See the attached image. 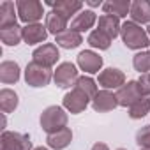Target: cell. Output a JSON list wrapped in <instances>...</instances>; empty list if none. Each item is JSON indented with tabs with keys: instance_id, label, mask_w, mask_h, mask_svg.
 I'll use <instances>...</instances> for the list:
<instances>
[{
	"instance_id": "9c48e42d",
	"label": "cell",
	"mask_w": 150,
	"mask_h": 150,
	"mask_svg": "<svg viewBox=\"0 0 150 150\" xmlns=\"http://www.w3.org/2000/svg\"><path fill=\"white\" fill-rule=\"evenodd\" d=\"M97 83L103 87V90H110V88H120L125 85V74L120 71V69H115V67H108L104 71L99 72V78H97Z\"/></svg>"
},
{
	"instance_id": "7a4b0ae2",
	"label": "cell",
	"mask_w": 150,
	"mask_h": 150,
	"mask_svg": "<svg viewBox=\"0 0 150 150\" xmlns=\"http://www.w3.org/2000/svg\"><path fill=\"white\" fill-rule=\"evenodd\" d=\"M41 127L48 134H53L67 127V113L60 106H48L41 115Z\"/></svg>"
},
{
	"instance_id": "d6a6232c",
	"label": "cell",
	"mask_w": 150,
	"mask_h": 150,
	"mask_svg": "<svg viewBox=\"0 0 150 150\" xmlns=\"http://www.w3.org/2000/svg\"><path fill=\"white\" fill-rule=\"evenodd\" d=\"M90 7H99V6H103L101 2H97V0H88V2H87Z\"/></svg>"
},
{
	"instance_id": "d590c367",
	"label": "cell",
	"mask_w": 150,
	"mask_h": 150,
	"mask_svg": "<svg viewBox=\"0 0 150 150\" xmlns=\"http://www.w3.org/2000/svg\"><path fill=\"white\" fill-rule=\"evenodd\" d=\"M139 150H150V148H139Z\"/></svg>"
},
{
	"instance_id": "ffe728a7",
	"label": "cell",
	"mask_w": 150,
	"mask_h": 150,
	"mask_svg": "<svg viewBox=\"0 0 150 150\" xmlns=\"http://www.w3.org/2000/svg\"><path fill=\"white\" fill-rule=\"evenodd\" d=\"M46 141H48V145L51 148L62 150V148L69 146V143L72 141V131L69 127H64V129H60V131H57L53 134H48V139Z\"/></svg>"
},
{
	"instance_id": "52a82bcc",
	"label": "cell",
	"mask_w": 150,
	"mask_h": 150,
	"mask_svg": "<svg viewBox=\"0 0 150 150\" xmlns=\"http://www.w3.org/2000/svg\"><path fill=\"white\" fill-rule=\"evenodd\" d=\"M90 101H92V99H90L85 92H81V90L76 88V87H72V90L64 96V108H65L67 111H71L72 115H78V113H81V111L88 106Z\"/></svg>"
},
{
	"instance_id": "603a6c76",
	"label": "cell",
	"mask_w": 150,
	"mask_h": 150,
	"mask_svg": "<svg viewBox=\"0 0 150 150\" xmlns=\"http://www.w3.org/2000/svg\"><path fill=\"white\" fill-rule=\"evenodd\" d=\"M16 4L9 2V0H6V2L0 4V28H7V27H14L18 25L16 23V11H14Z\"/></svg>"
},
{
	"instance_id": "8992f818",
	"label": "cell",
	"mask_w": 150,
	"mask_h": 150,
	"mask_svg": "<svg viewBox=\"0 0 150 150\" xmlns=\"http://www.w3.org/2000/svg\"><path fill=\"white\" fill-rule=\"evenodd\" d=\"M78 78H80L78 76V69H76V65L71 64V62L60 64L57 67V71L53 72V81L60 88H71V87H74L76 81H78Z\"/></svg>"
},
{
	"instance_id": "7402d4cb",
	"label": "cell",
	"mask_w": 150,
	"mask_h": 150,
	"mask_svg": "<svg viewBox=\"0 0 150 150\" xmlns=\"http://www.w3.org/2000/svg\"><path fill=\"white\" fill-rule=\"evenodd\" d=\"M67 18H64L62 14H58V13H55V11H50L48 14H46V28H48V32H51V34H55V35H58V34H62V32H65V28H67Z\"/></svg>"
},
{
	"instance_id": "d4e9b609",
	"label": "cell",
	"mask_w": 150,
	"mask_h": 150,
	"mask_svg": "<svg viewBox=\"0 0 150 150\" xmlns=\"http://www.w3.org/2000/svg\"><path fill=\"white\" fill-rule=\"evenodd\" d=\"M18 108V94L11 88H4L0 90V110L2 113H11Z\"/></svg>"
},
{
	"instance_id": "e575fe53",
	"label": "cell",
	"mask_w": 150,
	"mask_h": 150,
	"mask_svg": "<svg viewBox=\"0 0 150 150\" xmlns=\"http://www.w3.org/2000/svg\"><path fill=\"white\" fill-rule=\"evenodd\" d=\"M146 34H148V37H150V25H148V28H146Z\"/></svg>"
},
{
	"instance_id": "277c9868",
	"label": "cell",
	"mask_w": 150,
	"mask_h": 150,
	"mask_svg": "<svg viewBox=\"0 0 150 150\" xmlns=\"http://www.w3.org/2000/svg\"><path fill=\"white\" fill-rule=\"evenodd\" d=\"M16 11L21 21H25L27 25L30 23H39V20L44 14L42 4L37 0H18L16 2Z\"/></svg>"
},
{
	"instance_id": "f546056e",
	"label": "cell",
	"mask_w": 150,
	"mask_h": 150,
	"mask_svg": "<svg viewBox=\"0 0 150 150\" xmlns=\"http://www.w3.org/2000/svg\"><path fill=\"white\" fill-rule=\"evenodd\" d=\"M136 143L139 148H150V125H145L136 132Z\"/></svg>"
},
{
	"instance_id": "5bb4252c",
	"label": "cell",
	"mask_w": 150,
	"mask_h": 150,
	"mask_svg": "<svg viewBox=\"0 0 150 150\" xmlns=\"http://www.w3.org/2000/svg\"><path fill=\"white\" fill-rule=\"evenodd\" d=\"M48 37V28L46 25H41V23H30V25H25L23 27V41L27 44H39V42H44Z\"/></svg>"
},
{
	"instance_id": "9a60e30c",
	"label": "cell",
	"mask_w": 150,
	"mask_h": 150,
	"mask_svg": "<svg viewBox=\"0 0 150 150\" xmlns=\"http://www.w3.org/2000/svg\"><path fill=\"white\" fill-rule=\"evenodd\" d=\"M129 16H131V21L138 25L150 23V2L148 0H136V2H132Z\"/></svg>"
},
{
	"instance_id": "4dcf8cb0",
	"label": "cell",
	"mask_w": 150,
	"mask_h": 150,
	"mask_svg": "<svg viewBox=\"0 0 150 150\" xmlns=\"http://www.w3.org/2000/svg\"><path fill=\"white\" fill-rule=\"evenodd\" d=\"M138 85H139L143 96H145V97H150V72L141 74L139 80H138Z\"/></svg>"
},
{
	"instance_id": "6da1fadb",
	"label": "cell",
	"mask_w": 150,
	"mask_h": 150,
	"mask_svg": "<svg viewBox=\"0 0 150 150\" xmlns=\"http://www.w3.org/2000/svg\"><path fill=\"white\" fill-rule=\"evenodd\" d=\"M120 35H122L124 44L129 50H145L150 44V37L146 30L141 28V25L134 21H125L120 28Z\"/></svg>"
},
{
	"instance_id": "f1b7e54d",
	"label": "cell",
	"mask_w": 150,
	"mask_h": 150,
	"mask_svg": "<svg viewBox=\"0 0 150 150\" xmlns=\"http://www.w3.org/2000/svg\"><path fill=\"white\" fill-rule=\"evenodd\" d=\"M132 65H134V69L139 71L141 74L150 72V51L145 50V51L136 53L134 58H132Z\"/></svg>"
},
{
	"instance_id": "44dd1931",
	"label": "cell",
	"mask_w": 150,
	"mask_h": 150,
	"mask_svg": "<svg viewBox=\"0 0 150 150\" xmlns=\"http://www.w3.org/2000/svg\"><path fill=\"white\" fill-rule=\"evenodd\" d=\"M55 42H57V46H60V48L72 50V48H78V46L83 42V39H81V34H78V32H74V30L69 28V30H65V32L55 35Z\"/></svg>"
},
{
	"instance_id": "4fadbf2b",
	"label": "cell",
	"mask_w": 150,
	"mask_h": 150,
	"mask_svg": "<svg viewBox=\"0 0 150 150\" xmlns=\"http://www.w3.org/2000/svg\"><path fill=\"white\" fill-rule=\"evenodd\" d=\"M46 6H50L51 11H55L69 20L72 14L81 13L83 2H78V0H57V2H46Z\"/></svg>"
},
{
	"instance_id": "8d00e7d4",
	"label": "cell",
	"mask_w": 150,
	"mask_h": 150,
	"mask_svg": "<svg viewBox=\"0 0 150 150\" xmlns=\"http://www.w3.org/2000/svg\"><path fill=\"white\" fill-rule=\"evenodd\" d=\"M117 150H125V148H117Z\"/></svg>"
},
{
	"instance_id": "484cf974",
	"label": "cell",
	"mask_w": 150,
	"mask_h": 150,
	"mask_svg": "<svg viewBox=\"0 0 150 150\" xmlns=\"http://www.w3.org/2000/svg\"><path fill=\"white\" fill-rule=\"evenodd\" d=\"M87 41H88V44L92 48H99V50H108L110 44H111V39L106 34H103L101 30H97V28L90 32V35H88Z\"/></svg>"
},
{
	"instance_id": "836d02e7",
	"label": "cell",
	"mask_w": 150,
	"mask_h": 150,
	"mask_svg": "<svg viewBox=\"0 0 150 150\" xmlns=\"http://www.w3.org/2000/svg\"><path fill=\"white\" fill-rule=\"evenodd\" d=\"M34 150H48V148H44V146H37V148H34Z\"/></svg>"
},
{
	"instance_id": "7c38bea8",
	"label": "cell",
	"mask_w": 150,
	"mask_h": 150,
	"mask_svg": "<svg viewBox=\"0 0 150 150\" xmlns=\"http://www.w3.org/2000/svg\"><path fill=\"white\" fill-rule=\"evenodd\" d=\"M78 65H80L81 71H85L88 74H96L103 67V58L97 53H94L90 50H85L78 55Z\"/></svg>"
},
{
	"instance_id": "3957f363",
	"label": "cell",
	"mask_w": 150,
	"mask_h": 150,
	"mask_svg": "<svg viewBox=\"0 0 150 150\" xmlns=\"http://www.w3.org/2000/svg\"><path fill=\"white\" fill-rule=\"evenodd\" d=\"M53 80V72L51 69L41 65V64H35L34 60L27 65L25 69V81L27 85L34 87V88H41V87H46L50 81Z\"/></svg>"
},
{
	"instance_id": "2e32d148",
	"label": "cell",
	"mask_w": 150,
	"mask_h": 150,
	"mask_svg": "<svg viewBox=\"0 0 150 150\" xmlns=\"http://www.w3.org/2000/svg\"><path fill=\"white\" fill-rule=\"evenodd\" d=\"M120 18L117 16H110V14H103L97 21V30H101L103 34H106L110 39H115L120 34Z\"/></svg>"
},
{
	"instance_id": "ba28073f",
	"label": "cell",
	"mask_w": 150,
	"mask_h": 150,
	"mask_svg": "<svg viewBox=\"0 0 150 150\" xmlns=\"http://www.w3.org/2000/svg\"><path fill=\"white\" fill-rule=\"evenodd\" d=\"M143 92L138 85V81H127L124 87H120L117 90V101H118V106H124V108H131L134 103H138L139 99H143Z\"/></svg>"
},
{
	"instance_id": "d6986e66",
	"label": "cell",
	"mask_w": 150,
	"mask_h": 150,
	"mask_svg": "<svg viewBox=\"0 0 150 150\" xmlns=\"http://www.w3.org/2000/svg\"><path fill=\"white\" fill-rule=\"evenodd\" d=\"M20 65L13 60H6L0 64V81L6 83V85H11V83H16L20 80Z\"/></svg>"
},
{
	"instance_id": "cb8c5ba5",
	"label": "cell",
	"mask_w": 150,
	"mask_h": 150,
	"mask_svg": "<svg viewBox=\"0 0 150 150\" xmlns=\"http://www.w3.org/2000/svg\"><path fill=\"white\" fill-rule=\"evenodd\" d=\"M0 39L7 46H16L23 41V27H7V28H0Z\"/></svg>"
},
{
	"instance_id": "ac0fdd59",
	"label": "cell",
	"mask_w": 150,
	"mask_h": 150,
	"mask_svg": "<svg viewBox=\"0 0 150 150\" xmlns=\"http://www.w3.org/2000/svg\"><path fill=\"white\" fill-rule=\"evenodd\" d=\"M131 4L132 2H129V0H108V2L103 4V11L104 14L124 18L131 13Z\"/></svg>"
},
{
	"instance_id": "30bf717a",
	"label": "cell",
	"mask_w": 150,
	"mask_h": 150,
	"mask_svg": "<svg viewBox=\"0 0 150 150\" xmlns=\"http://www.w3.org/2000/svg\"><path fill=\"white\" fill-rule=\"evenodd\" d=\"M32 57H34V62H35V64H41V65H44V67L51 69V67L57 64V60L60 58V53H58L57 44L46 42V44L39 46L37 50H34Z\"/></svg>"
},
{
	"instance_id": "83f0119b",
	"label": "cell",
	"mask_w": 150,
	"mask_h": 150,
	"mask_svg": "<svg viewBox=\"0 0 150 150\" xmlns=\"http://www.w3.org/2000/svg\"><path fill=\"white\" fill-rule=\"evenodd\" d=\"M74 87H76V88H80L81 92H85V94H87L90 99H94V97H96V94L99 92V90H97V85H96V81H94L90 76H80Z\"/></svg>"
},
{
	"instance_id": "5b68a950",
	"label": "cell",
	"mask_w": 150,
	"mask_h": 150,
	"mask_svg": "<svg viewBox=\"0 0 150 150\" xmlns=\"http://www.w3.org/2000/svg\"><path fill=\"white\" fill-rule=\"evenodd\" d=\"M0 150H32V141L28 134L4 131L0 136Z\"/></svg>"
},
{
	"instance_id": "4316f807",
	"label": "cell",
	"mask_w": 150,
	"mask_h": 150,
	"mask_svg": "<svg viewBox=\"0 0 150 150\" xmlns=\"http://www.w3.org/2000/svg\"><path fill=\"white\" fill-rule=\"evenodd\" d=\"M150 111V97H143L139 99L138 103H134L131 108H129V117L131 118H143L146 113Z\"/></svg>"
},
{
	"instance_id": "1f68e13d",
	"label": "cell",
	"mask_w": 150,
	"mask_h": 150,
	"mask_svg": "<svg viewBox=\"0 0 150 150\" xmlns=\"http://www.w3.org/2000/svg\"><path fill=\"white\" fill-rule=\"evenodd\" d=\"M90 150H110V148H108V145H106V143H96Z\"/></svg>"
},
{
	"instance_id": "8fae6325",
	"label": "cell",
	"mask_w": 150,
	"mask_h": 150,
	"mask_svg": "<svg viewBox=\"0 0 150 150\" xmlns=\"http://www.w3.org/2000/svg\"><path fill=\"white\" fill-rule=\"evenodd\" d=\"M118 106V101H117V94L110 92V90H99L96 94V97L92 99V108L99 113H106V111H111Z\"/></svg>"
},
{
	"instance_id": "e0dca14e",
	"label": "cell",
	"mask_w": 150,
	"mask_h": 150,
	"mask_svg": "<svg viewBox=\"0 0 150 150\" xmlns=\"http://www.w3.org/2000/svg\"><path fill=\"white\" fill-rule=\"evenodd\" d=\"M96 21H97V16H96L94 11H81V13L76 14V18L71 21V30L78 32V34L80 32H87V30H90L94 27Z\"/></svg>"
}]
</instances>
